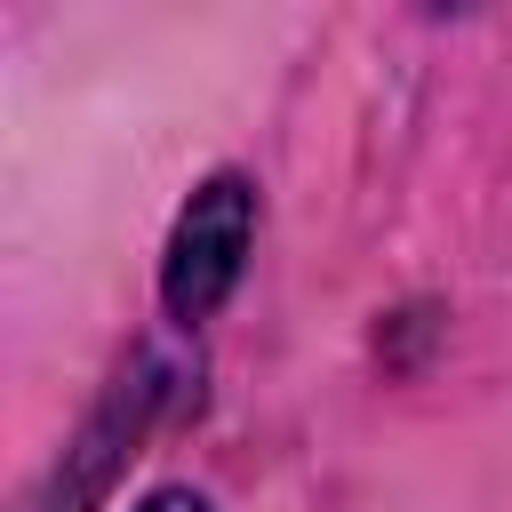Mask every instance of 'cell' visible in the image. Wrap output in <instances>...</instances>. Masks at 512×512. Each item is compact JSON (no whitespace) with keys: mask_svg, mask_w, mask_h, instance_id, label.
I'll use <instances>...</instances> for the list:
<instances>
[{"mask_svg":"<svg viewBox=\"0 0 512 512\" xmlns=\"http://www.w3.org/2000/svg\"><path fill=\"white\" fill-rule=\"evenodd\" d=\"M248 240H256V184L248 176H208L192 192V208L176 216L168 232V264H160V296L176 320H208L232 288H240V264H248Z\"/></svg>","mask_w":512,"mask_h":512,"instance_id":"6da1fadb","label":"cell"},{"mask_svg":"<svg viewBox=\"0 0 512 512\" xmlns=\"http://www.w3.org/2000/svg\"><path fill=\"white\" fill-rule=\"evenodd\" d=\"M144 408H152V376H128V384H120V392H112V400L88 416V432L64 448V456H72V480H48V488H40L24 512H88V496L104 488V472L120 464V448L136 440Z\"/></svg>","mask_w":512,"mask_h":512,"instance_id":"7a4b0ae2","label":"cell"},{"mask_svg":"<svg viewBox=\"0 0 512 512\" xmlns=\"http://www.w3.org/2000/svg\"><path fill=\"white\" fill-rule=\"evenodd\" d=\"M144 512H216V504H208V496H192V488H160Z\"/></svg>","mask_w":512,"mask_h":512,"instance_id":"3957f363","label":"cell"}]
</instances>
